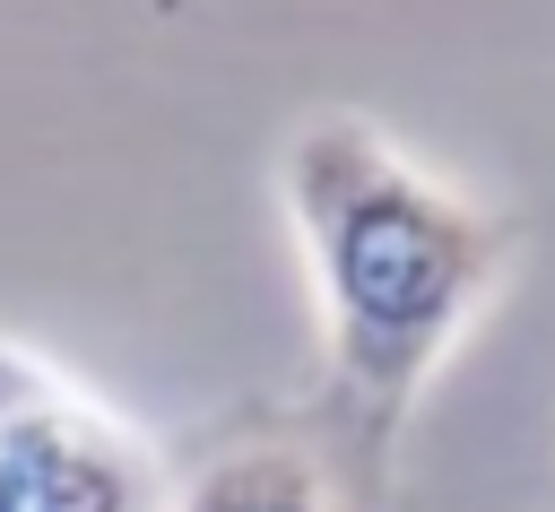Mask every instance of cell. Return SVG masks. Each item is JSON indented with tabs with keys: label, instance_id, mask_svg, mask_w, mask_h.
<instances>
[{
	"label": "cell",
	"instance_id": "obj_1",
	"mask_svg": "<svg viewBox=\"0 0 555 512\" xmlns=\"http://www.w3.org/2000/svg\"><path fill=\"white\" fill-rule=\"evenodd\" d=\"M278 200L312 269L330 408L382 477L408 408L512 278L520 217L451 191L364 113H312L278 156Z\"/></svg>",
	"mask_w": 555,
	"mask_h": 512
},
{
	"label": "cell",
	"instance_id": "obj_3",
	"mask_svg": "<svg viewBox=\"0 0 555 512\" xmlns=\"http://www.w3.org/2000/svg\"><path fill=\"white\" fill-rule=\"evenodd\" d=\"M173 512H338V486H330V460L304 434L251 425V434H225L173 486Z\"/></svg>",
	"mask_w": 555,
	"mask_h": 512
},
{
	"label": "cell",
	"instance_id": "obj_2",
	"mask_svg": "<svg viewBox=\"0 0 555 512\" xmlns=\"http://www.w3.org/2000/svg\"><path fill=\"white\" fill-rule=\"evenodd\" d=\"M0 443L17 460L26 512H173L147 443L9 338H0Z\"/></svg>",
	"mask_w": 555,
	"mask_h": 512
}]
</instances>
